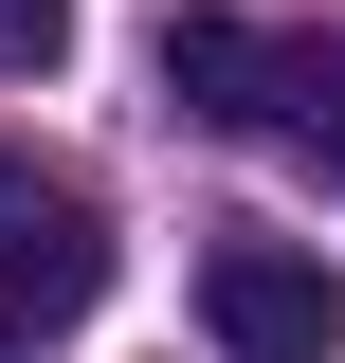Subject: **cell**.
Returning <instances> with one entry per match:
<instances>
[{
  "label": "cell",
  "instance_id": "obj_1",
  "mask_svg": "<svg viewBox=\"0 0 345 363\" xmlns=\"http://www.w3.org/2000/svg\"><path fill=\"white\" fill-rule=\"evenodd\" d=\"M200 327L218 363H345V272L309 236H200Z\"/></svg>",
  "mask_w": 345,
  "mask_h": 363
},
{
  "label": "cell",
  "instance_id": "obj_3",
  "mask_svg": "<svg viewBox=\"0 0 345 363\" xmlns=\"http://www.w3.org/2000/svg\"><path fill=\"white\" fill-rule=\"evenodd\" d=\"M255 128L345 182V37H273V55H255Z\"/></svg>",
  "mask_w": 345,
  "mask_h": 363
},
{
  "label": "cell",
  "instance_id": "obj_4",
  "mask_svg": "<svg viewBox=\"0 0 345 363\" xmlns=\"http://www.w3.org/2000/svg\"><path fill=\"white\" fill-rule=\"evenodd\" d=\"M255 18H218V0H182L164 18V91H182V128H255Z\"/></svg>",
  "mask_w": 345,
  "mask_h": 363
},
{
  "label": "cell",
  "instance_id": "obj_5",
  "mask_svg": "<svg viewBox=\"0 0 345 363\" xmlns=\"http://www.w3.org/2000/svg\"><path fill=\"white\" fill-rule=\"evenodd\" d=\"M55 37H73V0H0V73H55Z\"/></svg>",
  "mask_w": 345,
  "mask_h": 363
},
{
  "label": "cell",
  "instance_id": "obj_2",
  "mask_svg": "<svg viewBox=\"0 0 345 363\" xmlns=\"http://www.w3.org/2000/svg\"><path fill=\"white\" fill-rule=\"evenodd\" d=\"M91 291H109V218H91V200H18V218H0V363L73 345Z\"/></svg>",
  "mask_w": 345,
  "mask_h": 363
}]
</instances>
